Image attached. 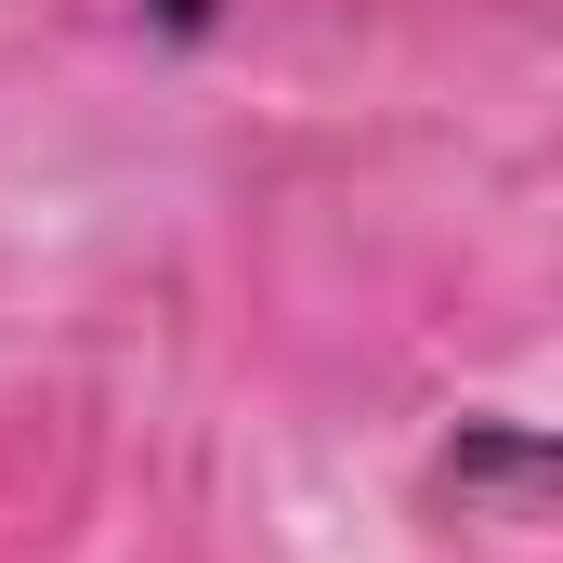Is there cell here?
Segmentation results:
<instances>
[{
    "label": "cell",
    "mask_w": 563,
    "mask_h": 563,
    "mask_svg": "<svg viewBox=\"0 0 563 563\" xmlns=\"http://www.w3.org/2000/svg\"><path fill=\"white\" fill-rule=\"evenodd\" d=\"M132 13L157 26V40H170V53H197V40L223 26V0H132Z\"/></svg>",
    "instance_id": "2"
},
{
    "label": "cell",
    "mask_w": 563,
    "mask_h": 563,
    "mask_svg": "<svg viewBox=\"0 0 563 563\" xmlns=\"http://www.w3.org/2000/svg\"><path fill=\"white\" fill-rule=\"evenodd\" d=\"M420 498L445 525H485V538H525L538 511H551V432L511 420V407H459V420L432 432V472Z\"/></svg>",
    "instance_id": "1"
}]
</instances>
